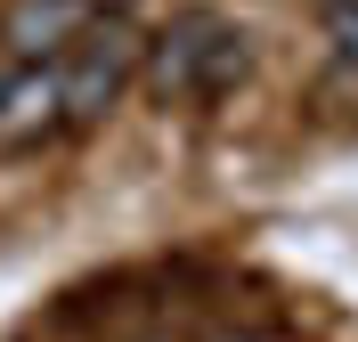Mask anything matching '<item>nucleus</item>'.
<instances>
[{"label": "nucleus", "mask_w": 358, "mask_h": 342, "mask_svg": "<svg viewBox=\"0 0 358 342\" xmlns=\"http://www.w3.org/2000/svg\"><path fill=\"white\" fill-rule=\"evenodd\" d=\"M252 49L245 33L228 17H179L171 33H155L147 41V57H138V73H147V90L163 98V106H212V98H228L236 82H245Z\"/></svg>", "instance_id": "obj_1"}, {"label": "nucleus", "mask_w": 358, "mask_h": 342, "mask_svg": "<svg viewBox=\"0 0 358 342\" xmlns=\"http://www.w3.org/2000/svg\"><path fill=\"white\" fill-rule=\"evenodd\" d=\"M138 57H147V41H138L122 17H98V24H90L82 41L57 57V82H66V131L106 122V106L138 82Z\"/></svg>", "instance_id": "obj_2"}, {"label": "nucleus", "mask_w": 358, "mask_h": 342, "mask_svg": "<svg viewBox=\"0 0 358 342\" xmlns=\"http://www.w3.org/2000/svg\"><path fill=\"white\" fill-rule=\"evenodd\" d=\"M57 131H66V82H57V57L0 73V155L49 147Z\"/></svg>", "instance_id": "obj_3"}, {"label": "nucleus", "mask_w": 358, "mask_h": 342, "mask_svg": "<svg viewBox=\"0 0 358 342\" xmlns=\"http://www.w3.org/2000/svg\"><path fill=\"white\" fill-rule=\"evenodd\" d=\"M90 24H98V8H90V0H0V49H8L17 66L66 57Z\"/></svg>", "instance_id": "obj_4"}, {"label": "nucleus", "mask_w": 358, "mask_h": 342, "mask_svg": "<svg viewBox=\"0 0 358 342\" xmlns=\"http://www.w3.org/2000/svg\"><path fill=\"white\" fill-rule=\"evenodd\" d=\"M326 41H334V66L358 73V8H342L334 0V17H326Z\"/></svg>", "instance_id": "obj_5"}, {"label": "nucleus", "mask_w": 358, "mask_h": 342, "mask_svg": "<svg viewBox=\"0 0 358 342\" xmlns=\"http://www.w3.org/2000/svg\"><path fill=\"white\" fill-rule=\"evenodd\" d=\"M90 8H98V17H122V8H131V0H90Z\"/></svg>", "instance_id": "obj_6"}, {"label": "nucleus", "mask_w": 358, "mask_h": 342, "mask_svg": "<svg viewBox=\"0 0 358 342\" xmlns=\"http://www.w3.org/2000/svg\"><path fill=\"white\" fill-rule=\"evenodd\" d=\"M342 8H358V0H342Z\"/></svg>", "instance_id": "obj_7"}]
</instances>
